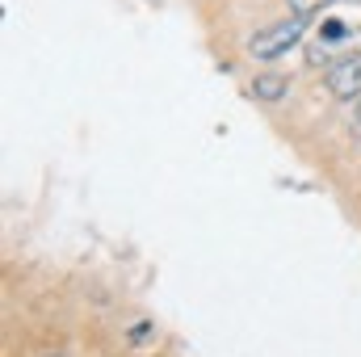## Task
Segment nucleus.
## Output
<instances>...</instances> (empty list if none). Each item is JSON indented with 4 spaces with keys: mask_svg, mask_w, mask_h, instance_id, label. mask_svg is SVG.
<instances>
[{
    "mask_svg": "<svg viewBox=\"0 0 361 357\" xmlns=\"http://www.w3.org/2000/svg\"><path fill=\"white\" fill-rule=\"evenodd\" d=\"M307 25H311V17H298V13H290V17H281V21H269L265 30H257V34L248 38V55H252L257 63L281 59L286 51H294V47L302 42Z\"/></svg>",
    "mask_w": 361,
    "mask_h": 357,
    "instance_id": "1",
    "label": "nucleus"
},
{
    "mask_svg": "<svg viewBox=\"0 0 361 357\" xmlns=\"http://www.w3.org/2000/svg\"><path fill=\"white\" fill-rule=\"evenodd\" d=\"M324 85H328L332 97H341V101H357L361 97V51L345 55V59H336V63L328 68Z\"/></svg>",
    "mask_w": 361,
    "mask_h": 357,
    "instance_id": "2",
    "label": "nucleus"
},
{
    "mask_svg": "<svg viewBox=\"0 0 361 357\" xmlns=\"http://www.w3.org/2000/svg\"><path fill=\"white\" fill-rule=\"evenodd\" d=\"M286 92H290V80H286V76H277V72L252 80V97H257V101H281Z\"/></svg>",
    "mask_w": 361,
    "mask_h": 357,
    "instance_id": "3",
    "label": "nucleus"
},
{
    "mask_svg": "<svg viewBox=\"0 0 361 357\" xmlns=\"http://www.w3.org/2000/svg\"><path fill=\"white\" fill-rule=\"evenodd\" d=\"M336 0H286V8L290 13H298V17H315V13H324V8H332Z\"/></svg>",
    "mask_w": 361,
    "mask_h": 357,
    "instance_id": "4",
    "label": "nucleus"
},
{
    "mask_svg": "<svg viewBox=\"0 0 361 357\" xmlns=\"http://www.w3.org/2000/svg\"><path fill=\"white\" fill-rule=\"evenodd\" d=\"M319 38H324V42H341V38H349V25H345V21H324V25H319Z\"/></svg>",
    "mask_w": 361,
    "mask_h": 357,
    "instance_id": "5",
    "label": "nucleus"
},
{
    "mask_svg": "<svg viewBox=\"0 0 361 357\" xmlns=\"http://www.w3.org/2000/svg\"><path fill=\"white\" fill-rule=\"evenodd\" d=\"M353 126H357V131H361V97H357V101H353Z\"/></svg>",
    "mask_w": 361,
    "mask_h": 357,
    "instance_id": "6",
    "label": "nucleus"
},
{
    "mask_svg": "<svg viewBox=\"0 0 361 357\" xmlns=\"http://www.w3.org/2000/svg\"><path fill=\"white\" fill-rule=\"evenodd\" d=\"M42 357H63V353H42Z\"/></svg>",
    "mask_w": 361,
    "mask_h": 357,
    "instance_id": "7",
    "label": "nucleus"
}]
</instances>
